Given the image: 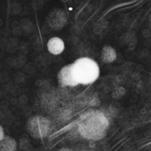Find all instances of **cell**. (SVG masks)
Instances as JSON below:
<instances>
[{
	"label": "cell",
	"mask_w": 151,
	"mask_h": 151,
	"mask_svg": "<svg viewBox=\"0 0 151 151\" xmlns=\"http://www.w3.org/2000/svg\"><path fill=\"white\" fill-rule=\"evenodd\" d=\"M76 80L79 85H90L94 83L100 75V66L94 59L83 57L72 63Z\"/></svg>",
	"instance_id": "cell-1"
},
{
	"label": "cell",
	"mask_w": 151,
	"mask_h": 151,
	"mask_svg": "<svg viewBox=\"0 0 151 151\" xmlns=\"http://www.w3.org/2000/svg\"><path fill=\"white\" fill-rule=\"evenodd\" d=\"M104 118L100 114L91 115L88 120L80 124L79 132L81 134L85 137L92 139L102 138L108 124Z\"/></svg>",
	"instance_id": "cell-2"
},
{
	"label": "cell",
	"mask_w": 151,
	"mask_h": 151,
	"mask_svg": "<svg viewBox=\"0 0 151 151\" xmlns=\"http://www.w3.org/2000/svg\"><path fill=\"white\" fill-rule=\"evenodd\" d=\"M27 129L32 138L36 139H45L51 131V122L46 117L40 115L33 116L28 121Z\"/></svg>",
	"instance_id": "cell-3"
},
{
	"label": "cell",
	"mask_w": 151,
	"mask_h": 151,
	"mask_svg": "<svg viewBox=\"0 0 151 151\" xmlns=\"http://www.w3.org/2000/svg\"><path fill=\"white\" fill-rule=\"evenodd\" d=\"M57 78L59 86L63 88L75 87L79 85L74 77L72 63L63 67L58 71Z\"/></svg>",
	"instance_id": "cell-4"
},
{
	"label": "cell",
	"mask_w": 151,
	"mask_h": 151,
	"mask_svg": "<svg viewBox=\"0 0 151 151\" xmlns=\"http://www.w3.org/2000/svg\"><path fill=\"white\" fill-rule=\"evenodd\" d=\"M50 26L55 30L62 29L67 23V17L63 11L59 10L53 12L49 17L48 20Z\"/></svg>",
	"instance_id": "cell-5"
},
{
	"label": "cell",
	"mask_w": 151,
	"mask_h": 151,
	"mask_svg": "<svg viewBox=\"0 0 151 151\" xmlns=\"http://www.w3.org/2000/svg\"><path fill=\"white\" fill-rule=\"evenodd\" d=\"M47 46L49 52L55 55L61 54L65 48L64 41L58 37H54L50 39Z\"/></svg>",
	"instance_id": "cell-6"
},
{
	"label": "cell",
	"mask_w": 151,
	"mask_h": 151,
	"mask_svg": "<svg viewBox=\"0 0 151 151\" xmlns=\"http://www.w3.org/2000/svg\"><path fill=\"white\" fill-rule=\"evenodd\" d=\"M100 58L103 63L111 64L115 62L117 59V52L113 47L106 45L102 48Z\"/></svg>",
	"instance_id": "cell-7"
},
{
	"label": "cell",
	"mask_w": 151,
	"mask_h": 151,
	"mask_svg": "<svg viewBox=\"0 0 151 151\" xmlns=\"http://www.w3.org/2000/svg\"><path fill=\"white\" fill-rule=\"evenodd\" d=\"M17 142L15 139L10 136L5 135L0 141V151H14L17 150Z\"/></svg>",
	"instance_id": "cell-8"
},
{
	"label": "cell",
	"mask_w": 151,
	"mask_h": 151,
	"mask_svg": "<svg viewBox=\"0 0 151 151\" xmlns=\"http://www.w3.org/2000/svg\"><path fill=\"white\" fill-rule=\"evenodd\" d=\"M33 6L36 9H40L43 5L42 0H34L32 3Z\"/></svg>",
	"instance_id": "cell-9"
},
{
	"label": "cell",
	"mask_w": 151,
	"mask_h": 151,
	"mask_svg": "<svg viewBox=\"0 0 151 151\" xmlns=\"http://www.w3.org/2000/svg\"><path fill=\"white\" fill-rule=\"evenodd\" d=\"M4 131L3 127L0 125V141L5 136Z\"/></svg>",
	"instance_id": "cell-10"
}]
</instances>
